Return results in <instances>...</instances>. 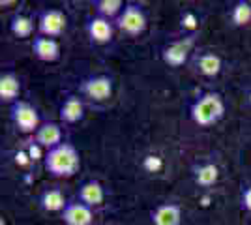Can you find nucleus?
<instances>
[{"label":"nucleus","mask_w":251,"mask_h":225,"mask_svg":"<svg viewBox=\"0 0 251 225\" xmlns=\"http://www.w3.org/2000/svg\"><path fill=\"white\" fill-rule=\"evenodd\" d=\"M58 117L64 124H77L84 118V101L83 98L70 94L66 96L62 105L58 109Z\"/></svg>","instance_id":"a211bd4d"},{"label":"nucleus","mask_w":251,"mask_h":225,"mask_svg":"<svg viewBox=\"0 0 251 225\" xmlns=\"http://www.w3.org/2000/svg\"><path fill=\"white\" fill-rule=\"evenodd\" d=\"M199 32L197 34H184L180 36L178 40L169 42L167 45L161 47V60L163 64L169 68H182L189 60V56L195 49V43H197Z\"/></svg>","instance_id":"20e7f679"},{"label":"nucleus","mask_w":251,"mask_h":225,"mask_svg":"<svg viewBox=\"0 0 251 225\" xmlns=\"http://www.w3.org/2000/svg\"><path fill=\"white\" fill-rule=\"evenodd\" d=\"M124 8H126L124 0H96L94 2L96 15L105 17V19H109V21L113 23L122 15Z\"/></svg>","instance_id":"412c9836"},{"label":"nucleus","mask_w":251,"mask_h":225,"mask_svg":"<svg viewBox=\"0 0 251 225\" xmlns=\"http://www.w3.org/2000/svg\"><path fill=\"white\" fill-rule=\"evenodd\" d=\"M10 118L17 131H21L25 135H34L43 124L38 109L25 100H19L13 105H10Z\"/></svg>","instance_id":"39448f33"},{"label":"nucleus","mask_w":251,"mask_h":225,"mask_svg":"<svg viewBox=\"0 0 251 225\" xmlns=\"http://www.w3.org/2000/svg\"><path fill=\"white\" fill-rule=\"evenodd\" d=\"M191 176L199 188L208 190V188H214L220 180V167L216 161H197L191 165Z\"/></svg>","instance_id":"9b49d317"},{"label":"nucleus","mask_w":251,"mask_h":225,"mask_svg":"<svg viewBox=\"0 0 251 225\" xmlns=\"http://www.w3.org/2000/svg\"><path fill=\"white\" fill-rule=\"evenodd\" d=\"M225 111H227L225 100L220 92L206 90V92H201L189 105V118L199 128H212L225 117Z\"/></svg>","instance_id":"f03ea898"},{"label":"nucleus","mask_w":251,"mask_h":225,"mask_svg":"<svg viewBox=\"0 0 251 225\" xmlns=\"http://www.w3.org/2000/svg\"><path fill=\"white\" fill-rule=\"evenodd\" d=\"M180 28L184 30V34H197L199 28V15L195 11L186 10L180 17Z\"/></svg>","instance_id":"4be33fe9"},{"label":"nucleus","mask_w":251,"mask_h":225,"mask_svg":"<svg viewBox=\"0 0 251 225\" xmlns=\"http://www.w3.org/2000/svg\"><path fill=\"white\" fill-rule=\"evenodd\" d=\"M84 30H86V36H88V40H90L92 45L101 47V45H107V43L113 42L116 26L113 21H109V19L100 17V15L94 13V15H90V17L86 19Z\"/></svg>","instance_id":"6e6552de"},{"label":"nucleus","mask_w":251,"mask_h":225,"mask_svg":"<svg viewBox=\"0 0 251 225\" xmlns=\"http://www.w3.org/2000/svg\"><path fill=\"white\" fill-rule=\"evenodd\" d=\"M152 225H182V206L178 203H161L150 210Z\"/></svg>","instance_id":"ddd939ff"},{"label":"nucleus","mask_w":251,"mask_h":225,"mask_svg":"<svg viewBox=\"0 0 251 225\" xmlns=\"http://www.w3.org/2000/svg\"><path fill=\"white\" fill-rule=\"evenodd\" d=\"M77 201L84 203L90 208H96V206H101L105 201V188L101 186L100 180H84V182L79 184V190H77Z\"/></svg>","instance_id":"2eb2a0df"},{"label":"nucleus","mask_w":251,"mask_h":225,"mask_svg":"<svg viewBox=\"0 0 251 225\" xmlns=\"http://www.w3.org/2000/svg\"><path fill=\"white\" fill-rule=\"evenodd\" d=\"M0 225H8V224H6V220H4V218L0 220Z\"/></svg>","instance_id":"a878e982"},{"label":"nucleus","mask_w":251,"mask_h":225,"mask_svg":"<svg viewBox=\"0 0 251 225\" xmlns=\"http://www.w3.org/2000/svg\"><path fill=\"white\" fill-rule=\"evenodd\" d=\"M64 225H94V208L81 201H70L60 214Z\"/></svg>","instance_id":"9d476101"},{"label":"nucleus","mask_w":251,"mask_h":225,"mask_svg":"<svg viewBox=\"0 0 251 225\" xmlns=\"http://www.w3.org/2000/svg\"><path fill=\"white\" fill-rule=\"evenodd\" d=\"M32 53L40 62H56L60 58V43L52 38H45V36H36L32 40Z\"/></svg>","instance_id":"4468645a"},{"label":"nucleus","mask_w":251,"mask_h":225,"mask_svg":"<svg viewBox=\"0 0 251 225\" xmlns=\"http://www.w3.org/2000/svg\"><path fill=\"white\" fill-rule=\"evenodd\" d=\"M246 103H248V105L251 107V88L248 90V94H246Z\"/></svg>","instance_id":"393cba45"},{"label":"nucleus","mask_w":251,"mask_h":225,"mask_svg":"<svg viewBox=\"0 0 251 225\" xmlns=\"http://www.w3.org/2000/svg\"><path fill=\"white\" fill-rule=\"evenodd\" d=\"M240 204L246 212H250L251 214V184H248V186H244V188H242Z\"/></svg>","instance_id":"b1692460"},{"label":"nucleus","mask_w":251,"mask_h":225,"mask_svg":"<svg viewBox=\"0 0 251 225\" xmlns=\"http://www.w3.org/2000/svg\"><path fill=\"white\" fill-rule=\"evenodd\" d=\"M116 30L129 36V38H139L147 32L148 28V15L145 8L137 2H126V8L122 15L115 21Z\"/></svg>","instance_id":"7ed1b4c3"},{"label":"nucleus","mask_w":251,"mask_h":225,"mask_svg":"<svg viewBox=\"0 0 251 225\" xmlns=\"http://www.w3.org/2000/svg\"><path fill=\"white\" fill-rule=\"evenodd\" d=\"M21 96V79L19 75L11 70H6L0 74V101L13 105L15 101H19Z\"/></svg>","instance_id":"dca6fc26"},{"label":"nucleus","mask_w":251,"mask_h":225,"mask_svg":"<svg viewBox=\"0 0 251 225\" xmlns=\"http://www.w3.org/2000/svg\"><path fill=\"white\" fill-rule=\"evenodd\" d=\"M143 167H145L148 173H157L163 167V160H161L159 156H147V158L143 160Z\"/></svg>","instance_id":"5701e85b"},{"label":"nucleus","mask_w":251,"mask_h":225,"mask_svg":"<svg viewBox=\"0 0 251 225\" xmlns=\"http://www.w3.org/2000/svg\"><path fill=\"white\" fill-rule=\"evenodd\" d=\"M34 28H38V23H34L28 13H23V11H17L13 13L10 19V32L15 36V38H30L34 34Z\"/></svg>","instance_id":"6ab92c4d"},{"label":"nucleus","mask_w":251,"mask_h":225,"mask_svg":"<svg viewBox=\"0 0 251 225\" xmlns=\"http://www.w3.org/2000/svg\"><path fill=\"white\" fill-rule=\"evenodd\" d=\"M229 21L236 28H244L251 25V0H238L230 6Z\"/></svg>","instance_id":"aec40b11"},{"label":"nucleus","mask_w":251,"mask_h":225,"mask_svg":"<svg viewBox=\"0 0 251 225\" xmlns=\"http://www.w3.org/2000/svg\"><path fill=\"white\" fill-rule=\"evenodd\" d=\"M113 90H115L113 77H109V75L105 74L88 75V77H84L83 81L79 83L81 96H84L88 101H92V103L107 101L109 98L113 96Z\"/></svg>","instance_id":"423d86ee"},{"label":"nucleus","mask_w":251,"mask_h":225,"mask_svg":"<svg viewBox=\"0 0 251 225\" xmlns=\"http://www.w3.org/2000/svg\"><path fill=\"white\" fill-rule=\"evenodd\" d=\"M68 197H66V193L58 188V186H49V188H45L42 190V193L38 195V204H40V208L45 210V212H58V214H62L64 208L68 206Z\"/></svg>","instance_id":"f8f14e48"},{"label":"nucleus","mask_w":251,"mask_h":225,"mask_svg":"<svg viewBox=\"0 0 251 225\" xmlns=\"http://www.w3.org/2000/svg\"><path fill=\"white\" fill-rule=\"evenodd\" d=\"M43 165L54 178H72L81 169V154L72 143L64 141L43 154Z\"/></svg>","instance_id":"f257e3e1"},{"label":"nucleus","mask_w":251,"mask_h":225,"mask_svg":"<svg viewBox=\"0 0 251 225\" xmlns=\"http://www.w3.org/2000/svg\"><path fill=\"white\" fill-rule=\"evenodd\" d=\"M191 66L202 77L216 79L223 72V58L214 51H199L191 56Z\"/></svg>","instance_id":"1a4fd4ad"},{"label":"nucleus","mask_w":251,"mask_h":225,"mask_svg":"<svg viewBox=\"0 0 251 225\" xmlns=\"http://www.w3.org/2000/svg\"><path fill=\"white\" fill-rule=\"evenodd\" d=\"M68 28V15L62 10L49 8V10L40 11L38 15V34L45 38L56 40L58 36H62Z\"/></svg>","instance_id":"0eeeda50"},{"label":"nucleus","mask_w":251,"mask_h":225,"mask_svg":"<svg viewBox=\"0 0 251 225\" xmlns=\"http://www.w3.org/2000/svg\"><path fill=\"white\" fill-rule=\"evenodd\" d=\"M62 128L56 122H43L42 126L38 128V131L34 133V143L38 147L45 149V152H47V150L62 145Z\"/></svg>","instance_id":"f3484780"}]
</instances>
